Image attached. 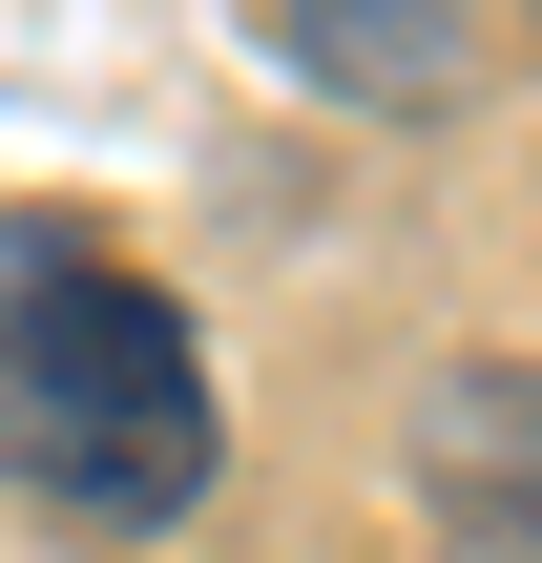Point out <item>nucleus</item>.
<instances>
[{"instance_id":"obj_1","label":"nucleus","mask_w":542,"mask_h":563,"mask_svg":"<svg viewBox=\"0 0 542 563\" xmlns=\"http://www.w3.org/2000/svg\"><path fill=\"white\" fill-rule=\"evenodd\" d=\"M0 481H42L63 522L146 543L230 481V397H209V334L104 272V251H0Z\"/></svg>"},{"instance_id":"obj_2","label":"nucleus","mask_w":542,"mask_h":563,"mask_svg":"<svg viewBox=\"0 0 542 563\" xmlns=\"http://www.w3.org/2000/svg\"><path fill=\"white\" fill-rule=\"evenodd\" d=\"M418 501H439V543L542 563V376L522 355H460V376L418 397Z\"/></svg>"},{"instance_id":"obj_3","label":"nucleus","mask_w":542,"mask_h":563,"mask_svg":"<svg viewBox=\"0 0 542 563\" xmlns=\"http://www.w3.org/2000/svg\"><path fill=\"white\" fill-rule=\"evenodd\" d=\"M251 21L292 42L313 104H397V125H418V104L480 84V21H460V0H251Z\"/></svg>"}]
</instances>
